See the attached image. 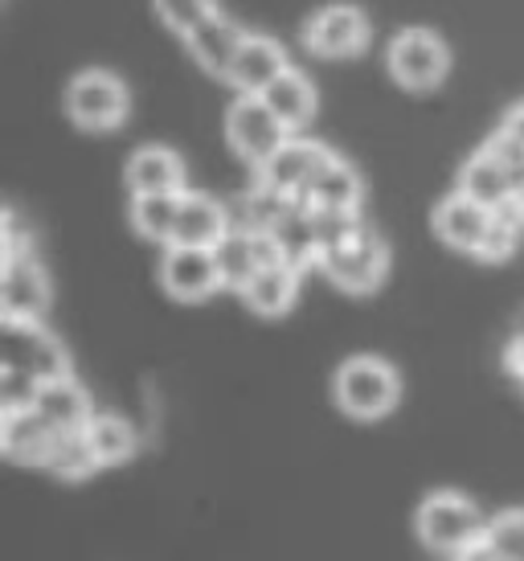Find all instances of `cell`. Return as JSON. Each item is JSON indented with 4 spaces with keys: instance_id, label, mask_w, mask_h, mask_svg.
Listing matches in <instances>:
<instances>
[{
    "instance_id": "6da1fadb",
    "label": "cell",
    "mask_w": 524,
    "mask_h": 561,
    "mask_svg": "<svg viewBox=\"0 0 524 561\" xmlns=\"http://www.w3.org/2000/svg\"><path fill=\"white\" fill-rule=\"evenodd\" d=\"M418 537L438 553H467L488 541V525L479 508L459 492H434L418 508Z\"/></svg>"
},
{
    "instance_id": "7a4b0ae2",
    "label": "cell",
    "mask_w": 524,
    "mask_h": 561,
    "mask_svg": "<svg viewBox=\"0 0 524 561\" xmlns=\"http://www.w3.org/2000/svg\"><path fill=\"white\" fill-rule=\"evenodd\" d=\"M386 242L373 234L369 226H356L349 238H340L337 247L320 250V271L337 283L340 291L365 296L377 283L386 279Z\"/></svg>"
},
{
    "instance_id": "3957f363",
    "label": "cell",
    "mask_w": 524,
    "mask_h": 561,
    "mask_svg": "<svg viewBox=\"0 0 524 561\" xmlns=\"http://www.w3.org/2000/svg\"><path fill=\"white\" fill-rule=\"evenodd\" d=\"M401 381L394 365L377 357H353L337 374V402L353 419H381L398 405Z\"/></svg>"
},
{
    "instance_id": "277c9868",
    "label": "cell",
    "mask_w": 524,
    "mask_h": 561,
    "mask_svg": "<svg viewBox=\"0 0 524 561\" xmlns=\"http://www.w3.org/2000/svg\"><path fill=\"white\" fill-rule=\"evenodd\" d=\"M4 369L33 377L37 386L70 377L66 348L37 320H4Z\"/></svg>"
},
{
    "instance_id": "5b68a950",
    "label": "cell",
    "mask_w": 524,
    "mask_h": 561,
    "mask_svg": "<svg viewBox=\"0 0 524 561\" xmlns=\"http://www.w3.org/2000/svg\"><path fill=\"white\" fill-rule=\"evenodd\" d=\"M226 136H230L233 152L259 169L292 140V131L278 124L275 111L266 107L259 94H238V103L226 115Z\"/></svg>"
},
{
    "instance_id": "8992f818",
    "label": "cell",
    "mask_w": 524,
    "mask_h": 561,
    "mask_svg": "<svg viewBox=\"0 0 524 561\" xmlns=\"http://www.w3.org/2000/svg\"><path fill=\"white\" fill-rule=\"evenodd\" d=\"M66 111L87 131H111L127 119V87L107 70H82L66 91Z\"/></svg>"
},
{
    "instance_id": "52a82bcc",
    "label": "cell",
    "mask_w": 524,
    "mask_h": 561,
    "mask_svg": "<svg viewBox=\"0 0 524 561\" xmlns=\"http://www.w3.org/2000/svg\"><path fill=\"white\" fill-rule=\"evenodd\" d=\"M447 66H451L447 46L431 30H406L389 46V75L406 91H434L438 82L447 79Z\"/></svg>"
},
{
    "instance_id": "ba28073f",
    "label": "cell",
    "mask_w": 524,
    "mask_h": 561,
    "mask_svg": "<svg viewBox=\"0 0 524 561\" xmlns=\"http://www.w3.org/2000/svg\"><path fill=\"white\" fill-rule=\"evenodd\" d=\"M328 160H332V152H324L320 144H311V140H287L275 152V157H271L259 169L262 172V188H266V193H275V197H283V202L304 205L311 181H316V176L324 172Z\"/></svg>"
},
{
    "instance_id": "9c48e42d",
    "label": "cell",
    "mask_w": 524,
    "mask_h": 561,
    "mask_svg": "<svg viewBox=\"0 0 524 561\" xmlns=\"http://www.w3.org/2000/svg\"><path fill=\"white\" fill-rule=\"evenodd\" d=\"M369 42V21L356 4H328L304 25V46L316 58H353Z\"/></svg>"
},
{
    "instance_id": "30bf717a",
    "label": "cell",
    "mask_w": 524,
    "mask_h": 561,
    "mask_svg": "<svg viewBox=\"0 0 524 561\" xmlns=\"http://www.w3.org/2000/svg\"><path fill=\"white\" fill-rule=\"evenodd\" d=\"M160 279H164V291H169L172 299L197 304V299L214 296L217 287H221L217 254H214V250L169 247V254H164V266H160Z\"/></svg>"
},
{
    "instance_id": "8fae6325",
    "label": "cell",
    "mask_w": 524,
    "mask_h": 561,
    "mask_svg": "<svg viewBox=\"0 0 524 561\" xmlns=\"http://www.w3.org/2000/svg\"><path fill=\"white\" fill-rule=\"evenodd\" d=\"M0 299H4V320H37L49 308L46 271L33 259H25V254H9L4 259Z\"/></svg>"
},
{
    "instance_id": "7c38bea8",
    "label": "cell",
    "mask_w": 524,
    "mask_h": 561,
    "mask_svg": "<svg viewBox=\"0 0 524 561\" xmlns=\"http://www.w3.org/2000/svg\"><path fill=\"white\" fill-rule=\"evenodd\" d=\"M488 230H492V209H483L463 193H451L447 202L434 209V234L463 254H479Z\"/></svg>"
},
{
    "instance_id": "4fadbf2b",
    "label": "cell",
    "mask_w": 524,
    "mask_h": 561,
    "mask_svg": "<svg viewBox=\"0 0 524 561\" xmlns=\"http://www.w3.org/2000/svg\"><path fill=\"white\" fill-rule=\"evenodd\" d=\"M226 238H230V214L214 197H205V193H185L181 197V218H176L172 247L217 250Z\"/></svg>"
},
{
    "instance_id": "5bb4252c",
    "label": "cell",
    "mask_w": 524,
    "mask_h": 561,
    "mask_svg": "<svg viewBox=\"0 0 524 561\" xmlns=\"http://www.w3.org/2000/svg\"><path fill=\"white\" fill-rule=\"evenodd\" d=\"M127 185L136 197H181L185 193V164L169 148H139L127 160Z\"/></svg>"
},
{
    "instance_id": "9a60e30c",
    "label": "cell",
    "mask_w": 524,
    "mask_h": 561,
    "mask_svg": "<svg viewBox=\"0 0 524 561\" xmlns=\"http://www.w3.org/2000/svg\"><path fill=\"white\" fill-rule=\"evenodd\" d=\"M287 70H292L287 54H283V46H278L275 37H250L247 33V42H242L238 58H233L230 82L242 94H262L275 79H283Z\"/></svg>"
},
{
    "instance_id": "2e32d148",
    "label": "cell",
    "mask_w": 524,
    "mask_h": 561,
    "mask_svg": "<svg viewBox=\"0 0 524 561\" xmlns=\"http://www.w3.org/2000/svg\"><path fill=\"white\" fill-rule=\"evenodd\" d=\"M242 42H247V33L238 30V25H230L221 13H214L209 21H201L197 30L185 37L189 54H193L209 75H217V79H230L233 58H238Z\"/></svg>"
},
{
    "instance_id": "e0dca14e",
    "label": "cell",
    "mask_w": 524,
    "mask_h": 561,
    "mask_svg": "<svg viewBox=\"0 0 524 561\" xmlns=\"http://www.w3.org/2000/svg\"><path fill=\"white\" fill-rule=\"evenodd\" d=\"M459 193L463 197H471V202H479L483 209H500V205H509L512 197H516L509 169L495 160L492 148H479L476 157L463 164Z\"/></svg>"
},
{
    "instance_id": "ac0fdd59",
    "label": "cell",
    "mask_w": 524,
    "mask_h": 561,
    "mask_svg": "<svg viewBox=\"0 0 524 561\" xmlns=\"http://www.w3.org/2000/svg\"><path fill=\"white\" fill-rule=\"evenodd\" d=\"M58 443V431L37 410H13L4 414V455L16 463H49Z\"/></svg>"
},
{
    "instance_id": "d6986e66",
    "label": "cell",
    "mask_w": 524,
    "mask_h": 561,
    "mask_svg": "<svg viewBox=\"0 0 524 561\" xmlns=\"http://www.w3.org/2000/svg\"><path fill=\"white\" fill-rule=\"evenodd\" d=\"M33 410H37L58 435H78V431H87V422L94 419L91 405H87V393L78 390L70 377H62V381H46V386L37 390Z\"/></svg>"
},
{
    "instance_id": "ffe728a7",
    "label": "cell",
    "mask_w": 524,
    "mask_h": 561,
    "mask_svg": "<svg viewBox=\"0 0 524 561\" xmlns=\"http://www.w3.org/2000/svg\"><path fill=\"white\" fill-rule=\"evenodd\" d=\"M356 205H361V181L344 160L332 157L324 172L311 181L304 209H311V214H356Z\"/></svg>"
},
{
    "instance_id": "44dd1931",
    "label": "cell",
    "mask_w": 524,
    "mask_h": 561,
    "mask_svg": "<svg viewBox=\"0 0 524 561\" xmlns=\"http://www.w3.org/2000/svg\"><path fill=\"white\" fill-rule=\"evenodd\" d=\"M266 107L275 111V119L287 131H299V127L311 124V115H316V91H311V82L299 75V70H287L283 79H275L266 91L259 94Z\"/></svg>"
},
{
    "instance_id": "7402d4cb",
    "label": "cell",
    "mask_w": 524,
    "mask_h": 561,
    "mask_svg": "<svg viewBox=\"0 0 524 561\" xmlns=\"http://www.w3.org/2000/svg\"><path fill=\"white\" fill-rule=\"evenodd\" d=\"M295 296H299V266H292V263L259 271L254 283L242 291V299L250 304V312H259V316H283L295 304Z\"/></svg>"
},
{
    "instance_id": "603a6c76",
    "label": "cell",
    "mask_w": 524,
    "mask_h": 561,
    "mask_svg": "<svg viewBox=\"0 0 524 561\" xmlns=\"http://www.w3.org/2000/svg\"><path fill=\"white\" fill-rule=\"evenodd\" d=\"M214 254H217V271H221V287H233V291H247L250 283H254V275L262 271L250 230H230V238Z\"/></svg>"
},
{
    "instance_id": "cb8c5ba5",
    "label": "cell",
    "mask_w": 524,
    "mask_h": 561,
    "mask_svg": "<svg viewBox=\"0 0 524 561\" xmlns=\"http://www.w3.org/2000/svg\"><path fill=\"white\" fill-rule=\"evenodd\" d=\"M87 447H91L94 463H119L127 455L136 451V435H132V426L124 419H115V414H99V419L87 422Z\"/></svg>"
},
{
    "instance_id": "d4e9b609",
    "label": "cell",
    "mask_w": 524,
    "mask_h": 561,
    "mask_svg": "<svg viewBox=\"0 0 524 561\" xmlns=\"http://www.w3.org/2000/svg\"><path fill=\"white\" fill-rule=\"evenodd\" d=\"M185 197V193H181ZM181 197H136L132 202V226L152 242L172 247L176 234V218H181Z\"/></svg>"
},
{
    "instance_id": "484cf974",
    "label": "cell",
    "mask_w": 524,
    "mask_h": 561,
    "mask_svg": "<svg viewBox=\"0 0 524 561\" xmlns=\"http://www.w3.org/2000/svg\"><path fill=\"white\" fill-rule=\"evenodd\" d=\"M488 553L495 561H524V513H500L488 525Z\"/></svg>"
},
{
    "instance_id": "4316f807",
    "label": "cell",
    "mask_w": 524,
    "mask_h": 561,
    "mask_svg": "<svg viewBox=\"0 0 524 561\" xmlns=\"http://www.w3.org/2000/svg\"><path fill=\"white\" fill-rule=\"evenodd\" d=\"M156 13H160V21H164L172 33L189 37L201 21H209V16L217 13V0H156Z\"/></svg>"
},
{
    "instance_id": "83f0119b",
    "label": "cell",
    "mask_w": 524,
    "mask_h": 561,
    "mask_svg": "<svg viewBox=\"0 0 524 561\" xmlns=\"http://www.w3.org/2000/svg\"><path fill=\"white\" fill-rule=\"evenodd\" d=\"M46 468L62 471V476H87V471L99 468V463H94L91 447H87V438H82V431H78V435H58Z\"/></svg>"
},
{
    "instance_id": "f1b7e54d",
    "label": "cell",
    "mask_w": 524,
    "mask_h": 561,
    "mask_svg": "<svg viewBox=\"0 0 524 561\" xmlns=\"http://www.w3.org/2000/svg\"><path fill=\"white\" fill-rule=\"evenodd\" d=\"M500 131H504L509 140H516L524 148V103H516V107L504 115V127H500Z\"/></svg>"
}]
</instances>
